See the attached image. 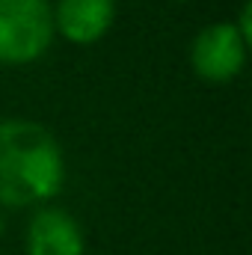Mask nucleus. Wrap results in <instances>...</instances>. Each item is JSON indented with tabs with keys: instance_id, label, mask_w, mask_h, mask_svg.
<instances>
[{
	"instance_id": "1",
	"label": "nucleus",
	"mask_w": 252,
	"mask_h": 255,
	"mask_svg": "<svg viewBox=\"0 0 252 255\" xmlns=\"http://www.w3.org/2000/svg\"><path fill=\"white\" fill-rule=\"evenodd\" d=\"M63 187L57 139L36 122H0V205H33Z\"/></svg>"
},
{
	"instance_id": "2",
	"label": "nucleus",
	"mask_w": 252,
	"mask_h": 255,
	"mask_svg": "<svg viewBox=\"0 0 252 255\" xmlns=\"http://www.w3.org/2000/svg\"><path fill=\"white\" fill-rule=\"evenodd\" d=\"M54 39L48 0H0V63H33Z\"/></svg>"
},
{
	"instance_id": "3",
	"label": "nucleus",
	"mask_w": 252,
	"mask_h": 255,
	"mask_svg": "<svg viewBox=\"0 0 252 255\" xmlns=\"http://www.w3.org/2000/svg\"><path fill=\"white\" fill-rule=\"evenodd\" d=\"M247 60V42L235 24H214L193 42V68L208 83H229Z\"/></svg>"
},
{
	"instance_id": "4",
	"label": "nucleus",
	"mask_w": 252,
	"mask_h": 255,
	"mask_svg": "<svg viewBox=\"0 0 252 255\" xmlns=\"http://www.w3.org/2000/svg\"><path fill=\"white\" fill-rule=\"evenodd\" d=\"M30 255H83V235L71 214L60 208H42L27 232Z\"/></svg>"
},
{
	"instance_id": "5",
	"label": "nucleus",
	"mask_w": 252,
	"mask_h": 255,
	"mask_svg": "<svg viewBox=\"0 0 252 255\" xmlns=\"http://www.w3.org/2000/svg\"><path fill=\"white\" fill-rule=\"evenodd\" d=\"M116 15V0H60L54 12V24L65 39L77 45H89L107 33Z\"/></svg>"
}]
</instances>
